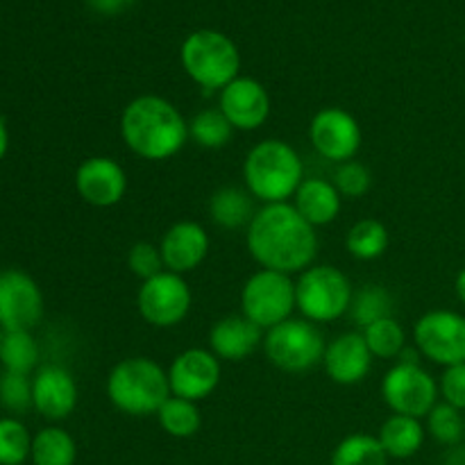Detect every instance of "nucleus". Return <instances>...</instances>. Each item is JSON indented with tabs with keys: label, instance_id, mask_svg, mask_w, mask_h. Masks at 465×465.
Listing matches in <instances>:
<instances>
[{
	"label": "nucleus",
	"instance_id": "nucleus-40",
	"mask_svg": "<svg viewBox=\"0 0 465 465\" xmlns=\"http://www.w3.org/2000/svg\"><path fill=\"white\" fill-rule=\"evenodd\" d=\"M454 291H457V298L465 304V268L459 271L457 280H454Z\"/></svg>",
	"mask_w": 465,
	"mask_h": 465
},
{
	"label": "nucleus",
	"instance_id": "nucleus-38",
	"mask_svg": "<svg viewBox=\"0 0 465 465\" xmlns=\"http://www.w3.org/2000/svg\"><path fill=\"white\" fill-rule=\"evenodd\" d=\"M86 3H89V7L94 12L104 14V16H114V14H121L125 9H130L136 0H86Z\"/></svg>",
	"mask_w": 465,
	"mask_h": 465
},
{
	"label": "nucleus",
	"instance_id": "nucleus-20",
	"mask_svg": "<svg viewBox=\"0 0 465 465\" xmlns=\"http://www.w3.org/2000/svg\"><path fill=\"white\" fill-rule=\"evenodd\" d=\"M262 327L241 313V316H225L209 330V350L221 361H243L254 350L263 345Z\"/></svg>",
	"mask_w": 465,
	"mask_h": 465
},
{
	"label": "nucleus",
	"instance_id": "nucleus-9",
	"mask_svg": "<svg viewBox=\"0 0 465 465\" xmlns=\"http://www.w3.org/2000/svg\"><path fill=\"white\" fill-rule=\"evenodd\" d=\"M439 381L418 361H398L381 380V398L398 416L422 420L439 404Z\"/></svg>",
	"mask_w": 465,
	"mask_h": 465
},
{
	"label": "nucleus",
	"instance_id": "nucleus-22",
	"mask_svg": "<svg viewBox=\"0 0 465 465\" xmlns=\"http://www.w3.org/2000/svg\"><path fill=\"white\" fill-rule=\"evenodd\" d=\"M377 439H380L381 448L389 454V459L407 461V459L416 457L422 450L427 439V430L422 425V420H418V418L393 413V416L384 420Z\"/></svg>",
	"mask_w": 465,
	"mask_h": 465
},
{
	"label": "nucleus",
	"instance_id": "nucleus-39",
	"mask_svg": "<svg viewBox=\"0 0 465 465\" xmlns=\"http://www.w3.org/2000/svg\"><path fill=\"white\" fill-rule=\"evenodd\" d=\"M7 148H9V130L7 125H5L3 118H0V162H3L5 154H7Z\"/></svg>",
	"mask_w": 465,
	"mask_h": 465
},
{
	"label": "nucleus",
	"instance_id": "nucleus-32",
	"mask_svg": "<svg viewBox=\"0 0 465 465\" xmlns=\"http://www.w3.org/2000/svg\"><path fill=\"white\" fill-rule=\"evenodd\" d=\"M425 430L436 443L457 448L465 436V418L463 411L454 409L452 404L439 402L425 418Z\"/></svg>",
	"mask_w": 465,
	"mask_h": 465
},
{
	"label": "nucleus",
	"instance_id": "nucleus-17",
	"mask_svg": "<svg viewBox=\"0 0 465 465\" xmlns=\"http://www.w3.org/2000/svg\"><path fill=\"white\" fill-rule=\"evenodd\" d=\"M77 384L62 366H41L32 377V404L48 422H62L73 416L77 407Z\"/></svg>",
	"mask_w": 465,
	"mask_h": 465
},
{
	"label": "nucleus",
	"instance_id": "nucleus-10",
	"mask_svg": "<svg viewBox=\"0 0 465 465\" xmlns=\"http://www.w3.org/2000/svg\"><path fill=\"white\" fill-rule=\"evenodd\" d=\"M193 293L189 282L171 271L159 272L153 280L141 282L136 293V309L148 325L159 330L177 327L191 312Z\"/></svg>",
	"mask_w": 465,
	"mask_h": 465
},
{
	"label": "nucleus",
	"instance_id": "nucleus-31",
	"mask_svg": "<svg viewBox=\"0 0 465 465\" xmlns=\"http://www.w3.org/2000/svg\"><path fill=\"white\" fill-rule=\"evenodd\" d=\"M361 334L371 348L372 357L400 359L407 350V334L393 316L372 322L366 330H361Z\"/></svg>",
	"mask_w": 465,
	"mask_h": 465
},
{
	"label": "nucleus",
	"instance_id": "nucleus-16",
	"mask_svg": "<svg viewBox=\"0 0 465 465\" xmlns=\"http://www.w3.org/2000/svg\"><path fill=\"white\" fill-rule=\"evenodd\" d=\"M75 189L91 207H114L127 193V173L116 159L100 157V154L89 157L77 166Z\"/></svg>",
	"mask_w": 465,
	"mask_h": 465
},
{
	"label": "nucleus",
	"instance_id": "nucleus-11",
	"mask_svg": "<svg viewBox=\"0 0 465 465\" xmlns=\"http://www.w3.org/2000/svg\"><path fill=\"white\" fill-rule=\"evenodd\" d=\"M413 343L436 366L465 363V316L450 309L422 313L413 325Z\"/></svg>",
	"mask_w": 465,
	"mask_h": 465
},
{
	"label": "nucleus",
	"instance_id": "nucleus-7",
	"mask_svg": "<svg viewBox=\"0 0 465 465\" xmlns=\"http://www.w3.org/2000/svg\"><path fill=\"white\" fill-rule=\"evenodd\" d=\"M263 352L275 368L284 372H307L322 363L325 336L318 325L304 318H289L263 334Z\"/></svg>",
	"mask_w": 465,
	"mask_h": 465
},
{
	"label": "nucleus",
	"instance_id": "nucleus-25",
	"mask_svg": "<svg viewBox=\"0 0 465 465\" xmlns=\"http://www.w3.org/2000/svg\"><path fill=\"white\" fill-rule=\"evenodd\" d=\"M389 230L377 218H361L345 236V248L359 262H375L389 248Z\"/></svg>",
	"mask_w": 465,
	"mask_h": 465
},
{
	"label": "nucleus",
	"instance_id": "nucleus-29",
	"mask_svg": "<svg viewBox=\"0 0 465 465\" xmlns=\"http://www.w3.org/2000/svg\"><path fill=\"white\" fill-rule=\"evenodd\" d=\"M234 127L218 107L203 109L189 121V136L204 150H221L232 141Z\"/></svg>",
	"mask_w": 465,
	"mask_h": 465
},
{
	"label": "nucleus",
	"instance_id": "nucleus-27",
	"mask_svg": "<svg viewBox=\"0 0 465 465\" xmlns=\"http://www.w3.org/2000/svg\"><path fill=\"white\" fill-rule=\"evenodd\" d=\"M389 454L372 434H350L331 452L330 465H389Z\"/></svg>",
	"mask_w": 465,
	"mask_h": 465
},
{
	"label": "nucleus",
	"instance_id": "nucleus-3",
	"mask_svg": "<svg viewBox=\"0 0 465 465\" xmlns=\"http://www.w3.org/2000/svg\"><path fill=\"white\" fill-rule=\"evenodd\" d=\"M243 182L250 195L259 203H289L304 182L302 157L282 139L259 141L245 154Z\"/></svg>",
	"mask_w": 465,
	"mask_h": 465
},
{
	"label": "nucleus",
	"instance_id": "nucleus-33",
	"mask_svg": "<svg viewBox=\"0 0 465 465\" xmlns=\"http://www.w3.org/2000/svg\"><path fill=\"white\" fill-rule=\"evenodd\" d=\"M32 439L18 418H0V465H23L32 454Z\"/></svg>",
	"mask_w": 465,
	"mask_h": 465
},
{
	"label": "nucleus",
	"instance_id": "nucleus-4",
	"mask_svg": "<svg viewBox=\"0 0 465 465\" xmlns=\"http://www.w3.org/2000/svg\"><path fill=\"white\" fill-rule=\"evenodd\" d=\"M107 398L125 416H157L171 398L168 372L150 357H130L118 361L107 377Z\"/></svg>",
	"mask_w": 465,
	"mask_h": 465
},
{
	"label": "nucleus",
	"instance_id": "nucleus-24",
	"mask_svg": "<svg viewBox=\"0 0 465 465\" xmlns=\"http://www.w3.org/2000/svg\"><path fill=\"white\" fill-rule=\"evenodd\" d=\"M75 439L64 427H44L32 439L30 461L35 465H75Z\"/></svg>",
	"mask_w": 465,
	"mask_h": 465
},
{
	"label": "nucleus",
	"instance_id": "nucleus-42",
	"mask_svg": "<svg viewBox=\"0 0 465 465\" xmlns=\"http://www.w3.org/2000/svg\"><path fill=\"white\" fill-rule=\"evenodd\" d=\"M3 334H5V331H3V327H0V341H3Z\"/></svg>",
	"mask_w": 465,
	"mask_h": 465
},
{
	"label": "nucleus",
	"instance_id": "nucleus-28",
	"mask_svg": "<svg viewBox=\"0 0 465 465\" xmlns=\"http://www.w3.org/2000/svg\"><path fill=\"white\" fill-rule=\"evenodd\" d=\"M0 363L7 372L30 375L39 366V345L32 331H5L0 341Z\"/></svg>",
	"mask_w": 465,
	"mask_h": 465
},
{
	"label": "nucleus",
	"instance_id": "nucleus-36",
	"mask_svg": "<svg viewBox=\"0 0 465 465\" xmlns=\"http://www.w3.org/2000/svg\"><path fill=\"white\" fill-rule=\"evenodd\" d=\"M127 268L132 271V275L139 277L141 282L153 280L159 272H163V259L159 245L148 243V241H139L130 248L127 252Z\"/></svg>",
	"mask_w": 465,
	"mask_h": 465
},
{
	"label": "nucleus",
	"instance_id": "nucleus-2",
	"mask_svg": "<svg viewBox=\"0 0 465 465\" xmlns=\"http://www.w3.org/2000/svg\"><path fill=\"white\" fill-rule=\"evenodd\" d=\"M121 139L145 162H166L184 148L189 121L162 95L145 94L130 100L121 114Z\"/></svg>",
	"mask_w": 465,
	"mask_h": 465
},
{
	"label": "nucleus",
	"instance_id": "nucleus-37",
	"mask_svg": "<svg viewBox=\"0 0 465 465\" xmlns=\"http://www.w3.org/2000/svg\"><path fill=\"white\" fill-rule=\"evenodd\" d=\"M439 393L443 402L452 404L459 411H465V363L445 368L439 380Z\"/></svg>",
	"mask_w": 465,
	"mask_h": 465
},
{
	"label": "nucleus",
	"instance_id": "nucleus-35",
	"mask_svg": "<svg viewBox=\"0 0 465 465\" xmlns=\"http://www.w3.org/2000/svg\"><path fill=\"white\" fill-rule=\"evenodd\" d=\"M334 186L339 189V193L343 198H361L371 191L372 186V175L368 171V166H363L361 162L352 159V162H343L336 166L334 171Z\"/></svg>",
	"mask_w": 465,
	"mask_h": 465
},
{
	"label": "nucleus",
	"instance_id": "nucleus-13",
	"mask_svg": "<svg viewBox=\"0 0 465 465\" xmlns=\"http://www.w3.org/2000/svg\"><path fill=\"white\" fill-rule=\"evenodd\" d=\"M44 318V293L23 271L0 272V327L3 331H32Z\"/></svg>",
	"mask_w": 465,
	"mask_h": 465
},
{
	"label": "nucleus",
	"instance_id": "nucleus-1",
	"mask_svg": "<svg viewBox=\"0 0 465 465\" xmlns=\"http://www.w3.org/2000/svg\"><path fill=\"white\" fill-rule=\"evenodd\" d=\"M245 243L259 266L284 275H300L318 257L316 227L309 225L289 203L257 209L248 225Z\"/></svg>",
	"mask_w": 465,
	"mask_h": 465
},
{
	"label": "nucleus",
	"instance_id": "nucleus-15",
	"mask_svg": "<svg viewBox=\"0 0 465 465\" xmlns=\"http://www.w3.org/2000/svg\"><path fill=\"white\" fill-rule=\"evenodd\" d=\"M218 109L239 132H254L271 118V94L254 77H236L218 91Z\"/></svg>",
	"mask_w": 465,
	"mask_h": 465
},
{
	"label": "nucleus",
	"instance_id": "nucleus-34",
	"mask_svg": "<svg viewBox=\"0 0 465 465\" xmlns=\"http://www.w3.org/2000/svg\"><path fill=\"white\" fill-rule=\"evenodd\" d=\"M0 404L12 413H25L32 404V377L3 371L0 375Z\"/></svg>",
	"mask_w": 465,
	"mask_h": 465
},
{
	"label": "nucleus",
	"instance_id": "nucleus-18",
	"mask_svg": "<svg viewBox=\"0 0 465 465\" xmlns=\"http://www.w3.org/2000/svg\"><path fill=\"white\" fill-rule=\"evenodd\" d=\"M372 352L361 331H345L327 343L322 368L339 386H357L371 375Z\"/></svg>",
	"mask_w": 465,
	"mask_h": 465
},
{
	"label": "nucleus",
	"instance_id": "nucleus-26",
	"mask_svg": "<svg viewBox=\"0 0 465 465\" xmlns=\"http://www.w3.org/2000/svg\"><path fill=\"white\" fill-rule=\"evenodd\" d=\"M157 420L159 427L173 439H191L200 431L203 413H200L198 402L171 395L157 411Z\"/></svg>",
	"mask_w": 465,
	"mask_h": 465
},
{
	"label": "nucleus",
	"instance_id": "nucleus-8",
	"mask_svg": "<svg viewBox=\"0 0 465 465\" xmlns=\"http://www.w3.org/2000/svg\"><path fill=\"white\" fill-rule=\"evenodd\" d=\"M295 309V282L284 272L262 268L241 289V313L263 331L289 321Z\"/></svg>",
	"mask_w": 465,
	"mask_h": 465
},
{
	"label": "nucleus",
	"instance_id": "nucleus-19",
	"mask_svg": "<svg viewBox=\"0 0 465 465\" xmlns=\"http://www.w3.org/2000/svg\"><path fill=\"white\" fill-rule=\"evenodd\" d=\"M209 248H212V239L207 230L195 221L175 223L163 232L159 241L163 268L182 277L186 272H193L207 259Z\"/></svg>",
	"mask_w": 465,
	"mask_h": 465
},
{
	"label": "nucleus",
	"instance_id": "nucleus-5",
	"mask_svg": "<svg viewBox=\"0 0 465 465\" xmlns=\"http://www.w3.org/2000/svg\"><path fill=\"white\" fill-rule=\"evenodd\" d=\"M180 59L186 75L204 91H223L239 77V48L223 32H191L182 44Z\"/></svg>",
	"mask_w": 465,
	"mask_h": 465
},
{
	"label": "nucleus",
	"instance_id": "nucleus-21",
	"mask_svg": "<svg viewBox=\"0 0 465 465\" xmlns=\"http://www.w3.org/2000/svg\"><path fill=\"white\" fill-rule=\"evenodd\" d=\"M293 207L309 225H331L343 207V195L339 193L334 182L322 177H304L293 195Z\"/></svg>",
	"mask_w": 465,
	"mask_h": 465
},
{
	"label": "nucleus",
	"instance_id": "nucleus-6",
	"mask_svg": "<svg viewBox=\"0 0 465 465\" xmlns=\"http://www.w3.org/2000/svg\"><path fill=\"white\" fill-rule=\"evenodd\" d=\"M354 289L343 271L330 263L309 266L295 280V307L304 321L325 325L343 318L352 307Z\"/></svg>",
	"mask_w": 465,
	"mask_h": 465
},
{
	"label": "nucleus",
	"instance_id": "nucleus-30",
	"mask_svg": "<svg viewBox=\"0 0 465 465\" xmlns=\"http://www.w3.org/2000/svg\"><path fill=\"white\" fill-rule=\"evenodd\" d=\"M350 316H352L354 325L366 330L372 322L393 316V298L384 286L366 284L359 293H354Z\"/></svg>",
	"mask_w": 465,
	"mask_h": 465
},
{
	"label": "nucleus",
	"instance_id": "nucleus-12",
	"mask_svg": "<svg viewBox=\"0 0 465 465\" xmlns=\"http://www.w3.org/2000/svg\"><path fill=\"white\" fill-rule=\"evenodd\" d=\"M309 139L316 153L327 162H352L361 150L363 134L357 118L343 107H325L312 118Z\"/></svg>",
	"mask_w": 465,
	"mask_h": 465
},
{
	"label": "nucleus",
	"instance_id": "nucleus-14",
	"mask_svg": "<svg viewBox=\"0 0 465 465\" xmlns=\"http://www.w3.org/2000/svg\"><path fill=\"white\" fill-rule=\"evenodd\" d=\"M168 384L175 398L203 402L221 384V359L209 348H189L177 354L168 366Z\"/></svg>",
	"mask_w": 465,
	"mask_h": 465
},
{
	"label": "nucleus",
	"instance_id": "nucleus-23",
	"mask_svg": "<svg viewBox=\"0 0 465 465\" xmlns=\"http://www.w3.org/2000/svg\"><path fill=\"white\" fill-rule=\"evenodd\" d=\"M257 213L254 198L241 186H223L209 198V216L223 230H239L250 225Z\"/></svg>",
	"mask_w": 465,
	"mask_h": 465
},
{
	"label": "nucleus",
	"instance_id": "nucleus-41",
	"mask_svg": "<svg viewBox=\"0 0 465 465\" xmlns=\"http://www.w3.org/2000/svg\"><path fill=\"white\" fill-rule=\"evenodd\" d=\"M445 465H465V448H459V445H457V450L450 454L448 463H445Z\"/></svg>",
	"mask_w": 465,
	"mask_h": 465
}]
</instances>
